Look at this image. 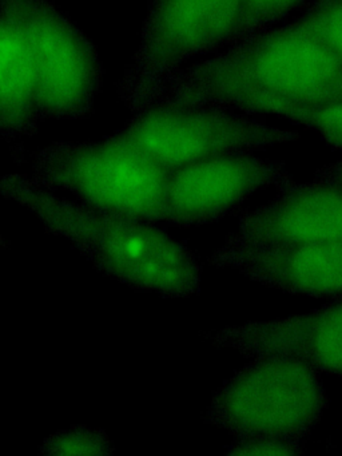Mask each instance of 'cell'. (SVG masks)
Instances as JSON below:
<instances>
[{
  "mask_svg": "<svg viewBox=\"0 0 342 456\" xmlns=\"http://www.w3.org/2000/svg\"><path fill=\"white\" fill-rule=\"evenodd\" d=\"M266 101H342L341 58L301 20L254 31L184 66L150 108L219 105L253 113Z\"/></svg>",
  "mask_w": 342,
  "mask_h": 456,
  "instance_id": "6da1fadb",
  "label": "cell"
},
{
  "mask_svg": "<svg viewBox=\"0 0 342 456\" xmlns=\"http://www.w3.org/2000/svg\"><path fill=\"white\" fill-rule=\"evenodd\" d=\"M0 196L31 210L48 233L67 240L110 279L162 297L200 292L197 258L155 224L61 199L26 175L0 177Z\"/></svg>",
  "mask_w": 342,
  "mask_h": 456,
  "instance_id": "7a4b0ae2",
  "label": "cell"
},
{
  "mask_svg": "<svg viewBox=\"0 0 342 456\" xmlns=\"http://www.w3.org/2000/svg\"><path fill=\"white\" fill-rule=\"evenodd\" d=\"M251 33L243 0H150L138 50L118 84L120 101L133 116L147 110L190 61Z\"/></svg>",
  "mask_w": 342,
  "mask_h": 456,
  "instance_id": "3957f363",
  "label": "cell"
},
{
  "mask_svg": "<svg viewBox=\"0 0 342 456\" xmlns=\"http://www.w3.org/2000/svg\"><path fill=\"white\" fill-rule=\"evenodd\" d=\"M326 410L320 372L283 354L254 357L229 379L206 408L203 420L238 440L304 443Z\"/></svg>",
  "mask_w": 342,
  "mask_h": 456,
  "instance_id": "277c9868",
  "label": "cell"
},
{
  "mask_svg": "<svg viewBox=\"0 0 342 456\" xmlns=\"http://www.w3.org/2000/svg\"><path fill=\"white\" fill-rule=\"evenodd\" d=\"M34 180L103 212L162 224L171 170L114 134L103 142H55L32 159Z\"/></svg>",
  "mask_w": 342,
  "mask_h": 456,
  "instance_id": "5b68a950",
  "label": "cell"
},
{
  "mask_svg": "<svg viewBox=\"0 0 342 456\" xmlns=\"http://www.w3.org/2000/svg\"><path fill=\"white\" fill-rule=\"evenodd\" d=\"M115 137L166 169L222 157L245 156L299 138L259 114L230 106H154L134 114Z\"/></svg>",
  "mask_w": 342,
  "mask_h": 456,
  "instance_id": "8992f818",
  "label": "cell"
},
{
  "mask_svg": "<svg viewBox=\"0 0 342 456\" xmlns=\"http://www.w3.org/2000/svg\"><path fill=\"white\" fill-rule=\"evenodd\" d=\"M37 71L40 122L93 114L103 81L95 46L48 0H23Z\"/></svg>",
  "mask_w": 342,
  "mask_h": 456,
  "instance_id": "52a82bcc",
  "label": "cell"
},
{
  "mask_svg": "<svg viewBox=\"0 0 342 456\" xmlns=\"http://www.w3.org/2000/svg\"><path fill=\"white\" fill-rule=\"evenodd\" d=\"M296 185L285 164L253 154L222 157L171 173L162 225H208L237 209L259 189Z\"/></svg>",
  "mask_w": 342,
  "mask_h": 456,
  "instance_id": "ba28073f",
  "label": "cell"
},
{
  "mask_svg": "<svg viewBox=\"0 0 342 456\" xmlns=\"http://www.w3.org/2000/svg\"><path fill=\"white\" fill-rule=\"evenodd\" d=\"M208 263L283 292L342 298V241L243 244L226 240Z\"/></svg>",
  "mask_w": 342,
  "mask_h": 456,
  "instance_id": "9c48e42d",
  "label": "cell"
},
{
  "mask_svg": "<svg viewBox=\"0 0 342 456\" xmlns=\"http://www.w3.org/2000/svg\"><path fill=\"white\" fill-rule=\"evenodd\" d=\"M203 340L245 357L283 354L320 373L342 376V298L301 316L250 322L202 333Z\"/></svg>",
  "mask_w": 342,
  "mask_h": 456,
  "instance_id": "30bf717a",
  "label": "cell"
},
{
  "mask_svg": "<svg viewBox=\"0 0 342 456\" xmlns=\"http://www.w3.org/2000/svg\"><path fill=\"white\" fill-rule=\"evenodd\" d=\"M227 240L243 244L342 241V183H296L243 215L237 233Z\"/></svg>",
  "mask_w": 342,
  "mask_h": 456,
  "instance_id": "8fae6325",
  "label": "cell"
},
{
  "mask_svg": "<svg viewBox=\"0 0 342 456\" xmlns=\"http://www.w3.org/2000/svg\"><path fill=\"white\" fill-rule=\"evenodd\" d=\"M37 71L23 0H0V141L39 129Z\"/></svg>",
  "mask_w": 342,
  "mask_h": 456,
  "instance_id": "7c38bea8",
  "label": "cell"
},
{
  "mask_svg": "<svg viewBox=\"0 0 342 456\" xmlns=\"http://www.w3.org/2000/svg\"><path fill=\"white\" fill-rule=\"evenodd\" d=\"M253 113L283 117L293 124L317 133L333 148L342 149V101L325 105H301L283 101H266L259 103Z\"/></svg>",
  "mask_w": 342,
  "mask_h": 456,
  "instance_id": "4fadbf2b",
  "label": "cell"
},
{
  "mask_svg": "<svg viewBox=\"0 0 342 456\" xmlns=\"http://www.w3.org/2000/svg\"><path fill=\"white\" fill-rule=\"evenodd\" d=\"M115 452L106 432L75 426L51 435L43 442L40 453L55 456L112 455Z\"/></svg>",
  "mask_w": 342,
  "mask_h": 456,
  "instance_id": "5bb4252c",
  "label": "cell"
},
{
  "mask_svg": "<svg viewBox=\"0 0 342 456\" xmlns=\"http://www.w3.org/2000/svg\"><path fill=\"white\" fill-rule=\"evenodd\" d=\"M298 20L313 28L342 60V0H309Z\"/></svg>",
  "mask_w": 342,
  "mask_h": 456,
  "instance_id": "9a60e30c",
  "label": "cell"
},
{
  "mask_svg": "<svg viewBox=\"0 0 342 456\" xmlns=\"http://www.w3.org/2000/svg\"><path fill=\"white\" fill-rule=\"evenodd\" d=\"M250 18L251 30L272 28L291 12H301L309 0H243Z\"/></svg>",
  "mask_w": 342,
  "mask_h": 456,
  "instance_id": "2e32d148",
  "label": "cell"
},
{
  "mask_svg": "<svg viewBox=\"0 0 342 456\" xmlns=\"http://www.w3.org/2000/svg\"><path fill=\"white\" fill-rule=\"evenodd\" d=\"M304 452V443L274 439L238 440L226 453L250 456H291Z\"/></svg>",
  "mask_w": 342,
  "mask_h": 456,
  "instance_id": "e0dca14e",
  "label": "cell"
},
{
  "mask_svg": "<svg viewBox=\"0 0 342 456\" xmlns=\"http://www.w3.org/2000/svg\"><path fill=\"white\" fill-rule=\"evenodd\" d=\"M314 180L322 183H342V161L328 165L315 173Z\"/></svg>",
  "mask_w": 342,
  "mask_h": 456,
  "instance_id": "ac0fdd59",
  "label": "cell"
},
{
  "mask_svg": "<svg viewBox=\"0 0 342 456\" xmlns=\"http://www.w3.org/2000/svg\"><path fill=\"white\" fill-rule=\"evenodd\" d=\"M5 248H7V242H5V240L0 236V249H5Z\"/></svg>",
  "mask_w": 342,
  "mask_h": 456,
  "instance_id": "d6986e66",
  "label": "cell"
}]
</instances>
